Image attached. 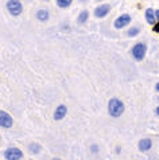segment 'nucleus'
<instances>
[{
  "label": "nucleus",
  "mask_w": 159,
  "mask_h": 160,
  "mask_svg": "<svg viewBox=\"0 0 159 160\" xmlns=\"http://www.w3.org/2000/svg\"><path fill=\"white\" fill-rule=\"evenodd\" d=\"M7 11L12 16H19L23 12V4L20 0H8L7 2Z\"/></svg>",
  "instance_id": "obj_2"
},
{
  "label": "nucleus",
  "mask_w": 159,
  "mask_h": 160,
  "mask_svg": "<svg viewBox=\"0 0 159 160\" xmlns=\"http://www.w3.org/2000/svg\"><path fill=\"white\" fill-rule=\"evenodd\" d=\"M155 112H156V114H158V116H159V106H158V108H156V110H155Z\"/></svg>",
  "instance_id": "obj_19"
},
{
  "label": "nucleus",
  "mask_w": 159,
  "mask_h": 160,
  "mask_svg": "<svg viewBox=\"0 0 159 160\" xmlns=\"http://www.w3.org/2000/svg\"><path fill=\"white\" fill-rule=\"evenodd\" d=\"M12 124H14V120L12 117L4 110H0V127L2 128H11Z\"/></svg>",
  "instance_id": "obj_7"
},
{
  "label": "nucleus",
  "mask_w": 159,
  "mask_h": 160,
  "mask_svg": "<svg viewBox=\"0 0 159 160\" xmlns=\"http://www.w3.org/2000/svg\"><path fill=\"white\" fill-rule=\"evenodd\" d=\"M155 90H156V92L159 93V82H158V83H156V85H155Z\"/></svg>",
  "instance_id": "obj_18"
},
{
  "label": "nucleus",
  "mask_w": 159,
  "mask_h": 160,
  "mask_svg": "<svg viewBox=\"0 0 159 160\" xmlns=\"http://www.w3.org/2000/svg\"><path fill=\"white\" fill-rule=\"evenodd\" d=\"M152 30L155 31V32H159V22H156V23L152 26Z\"/></svg>",
  "instance_id": "obj_16"
},
{
  "label": "nucleus",
  "mask_w": 159,
  "mask_h": 160,
  "mask_svg": "<svg viewBox=\"0 0 159 160\" xmlns=\"http://www.w3.org/2000/svg\"><path fill=\"white\" fill-rule=\"evenodd\" d=\"M144 16H146V22H147L148 24L154 26V24L156 23V16H155V11H154L152 8H147V10H146V14H144Z\"/></svg>",
  "instance_id": "obj_9"
},
{
  "label": "nucleus",
  "mask_w": 159,
  "mask_h": 160,
  "mask_svg": "<svg viewBox=\"0 0 159 160\" xmlns=\"http://www.w3.org/2000/svg\"><path fill=\"white\" fill-rule=\"evenodd\" d=\"M131 15L130 14H123L117 18L116 20H115V28H117V30H120V28H124L126 26H128L131 23Z\"/></svg>",
  "instance_id": "obj_4"
},
{
  "label": "nucleus",
  "mask_w": 159,
  "mask_h": 160,
  "mask_svg": "<svg viewBox=\"0 0 159 160\" xmlns=\"http://www.w3.org/2000/svg\"><path fill=\"white\" fill-rule=\"evenodd\" d=\"M66 113H68V108H66L65 105H59L54 112V120L55 121H61L62 118H65Z\"/></svg>",
  "instance_id": "obj_8"
},
{
  "label": "nucleus",
  "mask_w": 159,
  "mask_h": 160,
  "mask_svg": "<svg viewBox=\"0 0 159 160\" xmlns=\"http://www.w3.org/2000/svg\"><path fill=\"white\" fill-rule=\"evenodd\" d=\"M49 18H50V14H49L47 10H39L37 12V19L39 22H47Z\"/></svg>",
  "instance_id": "obj_11"
},
{
  "label": "nucleus",
  "mask_w": 159,
  "mask_h": 160,
  "mask_svg": "<svg viewBox=\"0 0 159 160\" xmlns=\"http://www.w3.org/2000/svg\"><path fill=\"white\" fill-rule=\"evenodd\" d=\"M28 149H30L31 153H39L41 152V145L37 144V143H31L28 145Z\"/></svg>",
  "instance_id": "obj_14"
},
{
  "label": "nucleus",
  "mask_w": 159,
  "mask_h": 160,
  "mask_svg": "<svg viewBox=\"0 0 159 160\" xmlns=\"http://www.w3.org/2000/svg\"><path fill=\"white\" fill-rule=\"evenodd\" d=\"M88 18H89V12H88V11H82L81 14L78 15L77 22H78V23H81V24H84L85 22H88Z\"/></svg>",
  "instance_id": "obj_12"
},
{
  "label": "nucleus",
  "mask_w": 159,
  "mask_h": 160,
  "mask_svg": "<svg viewBox=\"0 0 159 160\" xmlns=\"http://www.w3.org/2000/svg\"><path fill=\"white\" fill-rule=\"evenodd\" d=\"M146 52H147V46L144 43H136L131 50V54L136 61H142L146 57Z\"/></svg>",
  "instance_id": "obj_3"
},
{
  "label": "nucleus",
  "mask_w": 159,
  "mask_h": 160,
  "mask_svg": "<svg viewBox=\"0 0 159 160\" xmlns=\"http://www.w3.org/2000/svg\"><path fill=\"white\" fill-rule=\"evenodd\" d=\"M155 16H156V22H159V10L155 11Z\"/></svg>",
  "instance_id": "obj_17"
},
{
  "label": "nucleus",
  "mask_w": 159,
  "mask_h": 160,
  "mask_svg": "<svg viewBox=\"0 0 159 160\" xmlns=\"http://www.w3.org/2000/svg\"><path fill=\"white\" fill-rule=\"evenodd\" d=\"M53 160H61V159H53Z\"/></svg>",
  "instance_id": "obj_21"
},
{
  "label": "nucleus",
  "mask_w": 159,
  "mask_h": 160,
  "mask_svg": "<svg viewBox=\"0 0 159 160\" xmlns=\"http://www.w3.org/2000/svg\"><path fill=\"white\" fill-rule=\"evenodd\" d=\"M124 104L119 98H111L108 102V112L112 117H120L124 113Z\"/></svg>",
  "instance_id": "obj_1"
},
{
  "label": "nucleus",
  "mask_w": 159,
  "mask_h": 160,
  "mask_svg": "<svg viewBox=\"0 0 159 160\" xmlns=\"http://www.w3.org/2000/svg\"><path fill=\"white\" fill-rule=\"evenodd\" d=\"M4 158L7 160H20L23 158V152L19 148H8L4 152Z\"/></svg>",
  "instance_id": "obj_5"
},
{
  "label": "nucleus",
  "mask_w": 159,
  "mask_h": 160,
  "mask_svg": "<svg viewBox=\"0 0 159 160\" xmlns=\"http://www.w3.org/2000/svg\"><path fill=\"white\" fill-rule=\"evenodd\" d=\"M80 2H81V3H85V2H88V0H80Z\"/></svg>",
  "instance_id": "obj_20"
},
{
  "label": "nucleus",
  "mask_w": 159,
  "mask_h": 160,
  "mask_svg": "<svg viewBox=\"0 0 159 160\" xmlns=\"http://www.w3.org/2000/svg\"><path fill=\"white\" fill-rule=\"evenodd\" d=\"M151 147H152V141L150 139H143V140L139 141V149L143 151V152L144 151H148Z\"/></svg>",
  "instance_id": "obj_10"
},
{
  "label": "nucleus",
  "mask_w": 159,
  "mask_h": 160,
  "mask_svg": "<svg viewBox=\"0 0 159 160\" xmlns=\"http://www.w3.org/2000/svg\"><path fill=\"white\" fill-rule=\"evenodd\" d=\"M109 11H111V6H109L108 3H104V4H100L99 7L95 8V16L96 18H100V19H103V18H105Z\"/></svg>",
  "instance_id": "obj_6"
},
{
  "label": "nucleus",
  "mask_w": 159,
  "mask_h": 160,
  "mask_svg": "<svg viewBox=\"0 0 159 160\" xmlns=\"http://www.w3.org/2000/svg\"><path fill=\"white\" fill-rule=\"evenodd\" d=\"M55 3L59 8H68L73 3V0H55Z\"/></svg>",
  "instance_id": "obj_13"
},
{
  "label": "nucleus",
  "mask_w": 159,
  "mask_h": 160,
  "mask_svg": "<svg viewBox=\"0 0 159 160\" xmlns=\"http://www.w3.org/2000/svg\"><path fill=\"white\" fill-rule=\"evenodd\" d=\"M140 32V28L139 27H131L128 30V37H136Z\"/></svg>",
  "instance_id": "obj_15"
}]
</instances>
